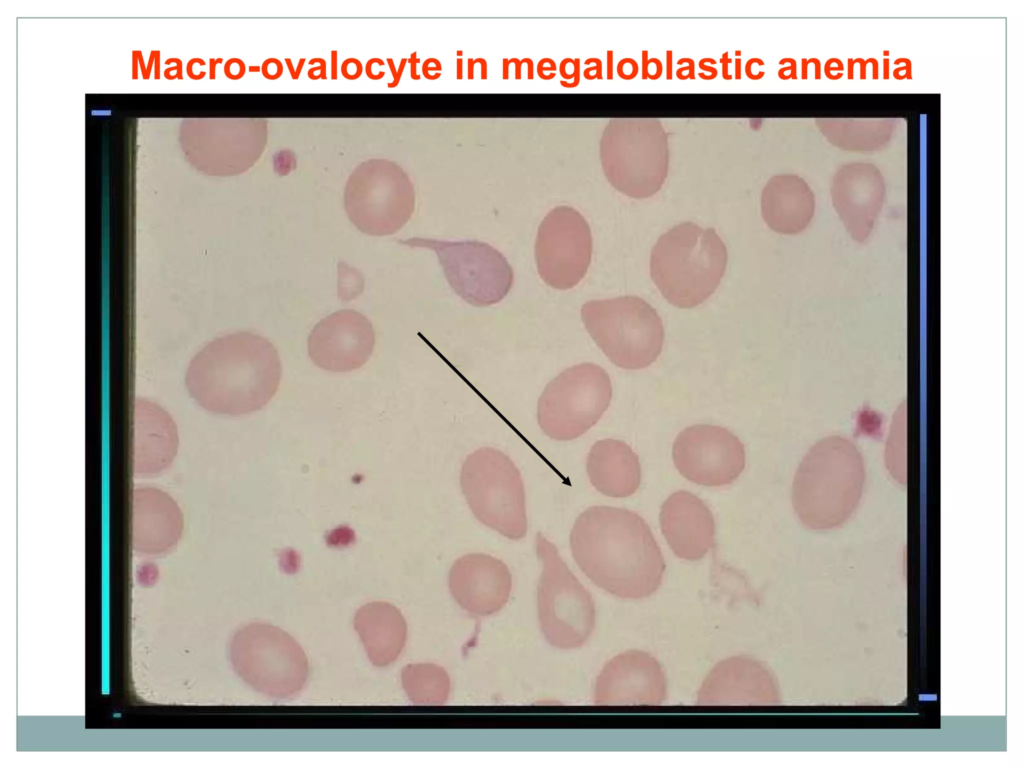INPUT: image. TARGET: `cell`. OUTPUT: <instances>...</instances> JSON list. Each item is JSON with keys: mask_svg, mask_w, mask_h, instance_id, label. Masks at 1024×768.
<instances>
[{"mask_svg": "<svg viewBox=\"0 0 1024 768\" xmlns=\"http://www.w3.org/2000/svg\"><path fill=\"white\" fill-rule=\"evenodd\" d=\"M571 554L600 589L623 599H642L661 585L666 564L646 521L636 512L592 506L574 521Z\"/></svg>", "mask_w": 1024, "mask_h": 768, "instance_id": "1", "label": "cell"}, {"mask_svg": "<svg viewBox=\"0 0 1024 768\" xmlns=\"http://www.w3.org/2000/svg\"><path fill=\"white\" fill-rule=\"evenodd\" d=\"M279 354L263 336L235 332L217 337L190 361L185 382L205 410L238 416L262 409L278 390Z\"/></svg>", "mask_w": 1024, "mask_h": 768, "instance_id": "2", "label": "cell"}, {"mask_svg": "<svg viewBox=\"0 0 1024 768\" xmlns=\"http://www.w3.org/2000/svg\"><path fill=\"white\" fill-rule=\"evenodd\" d=\"M628 70L630 71V73L634 77L635 75H637L638 66H637V63L633 59L626 58V59H623L621 62H619V65H618V74H619V76H621L624 79H627V71Z\"/></svg>", "mask_w": 1024, "mask_h": 768, "instance_id": "32", "label": "cell"}, {"mask_svg": "<svg viewBox=\"0 0 1024 768\" xmlns=\"http://www.w3.org/2000/svg\"><path fill=\"white\" fill-rule=\"evenodd\" d=\"M245 72V63L239 58L229 59L224 66V73L226 77H228L231 80H238L242 78Z\"/></svg>", "mask_w": 1024, "mask_h": 768, "instance_id": "28", "label": "cell"}, {"mask_svg": "<svg viewBox=\"0 0 1024 768\" xmlns=\"http://www.w3.org/2000/svg\"><path fill=\"white\" fill-rule=\"evenodd\" d=\"M134 466L141 475L167 468L175 457L178 437L174 422L158 405L146 400L135 403Z\"/></svg>", "mask_w": 1024, "mask_h": 768, "instance_id": "20", "label": "cell"}, {"mask_svg": "<svg viewBox=\"0 0 1024 768\" xmlns=\"http://www.w3.org/2000/svg\"><path fill=\"white\" fill-rule=\"evenodd\" d=\"M338 78V52L337 50L331 51V79L336 80Z\"/></svg>", "mask_w": 1024, "mask_h": 768, "instance_id": "33", "label": "cell"}, {"mask_svg": "<svg viewBox=\"0 0 1024 768\" xmlns=\"http://www.w3.org/2000/svg\"><path fill=\"white\" fill-rule=\"evenodd\" d=\"M586 471L592 486L608 497L631 496L641 482L637 454L628 444L617 439H602L592 445L587 455Z\"/></svg>", "mask_w": 1024, "mask_h": 768, "instance_id": "22", "label": "cell"}, {"mask_svg": "<svg viewBox=\"0 0 1024 768\" xmlns=\"http://www.w3.org/2000/svg\"><path fill=\"white\" fill-rule=\"evenodd\" d=\"M672 458L687 480L702 486L731 484L745 468V447L728 429L696 424L682 430L674 440Z\"/></svg>", "mask_w": 1024, "mask_h": 768, "instance_id": "13", "label": "cell"}, {"mask_svg": "<svg viewBox=\"0 0 1024 768\" xmlns=\"http://www.w3.org/2000/svg\"><path fill=\"white\" fill-rule=\"evenodd\" d=\"M221 62H222L221 58L220 59H216V60L215 59H211L210 60V78L211 79L215 78V67H216V65L218 63H221Z\"/></svg>", "mask_w": 1024, "mask_h": 768, "instance_id": "37", "label": "cell"}, {"mask_svg": "<svg viewBox=\"0 0 1024 768\" xmlns=\"http://www.w3.org/2000/svg\"><path fill=\"white\" fill-rule=\"evenodd\" d=\"M354 626L374 665H389L398 658L405 646L406 621L392 604H366L358 610Z\"/></svg>", "mask_w": 1024, "mask_h": 768, "instance_id": "23", "label": "cell"}, {"mask_svg": "<svg viewBox=\"0 0 1024 768\" xmlns=\"http://www.w3.org/2000/svg\"><path fill=\"white\" fill-rule=\"evenodd\" d=\"M374 346L372 323L354 309L339 310L320 320L307 341L311 361L331 372L361 368L371 357Z\"/></svg>", "mask_w": 1024, "mask_h": 768, "instance_id": "15", "label": "cell"}, {"mask_svg": "<svg viewBox=\"0 0 1024 768\" xmlns=\"http://www.w3.org/2000/svg\"><path fill=\"white\" fill-rule=\"evenodd\" d=\"M585 328L616 366L637 370L660 355L664 327L657 311L637 296L591 300L581 307Z\"/></svg>", "mask_w": 1024, "mask_h": 768, "instance_id": "6", "label": "cell"}, {"mask_svg": "<svg viewBox=\"0 0 1024 768\" xmlns=\"http://www.w3.org/2000/svg\"><path fill=\"white\" fill-rule=\"evenodd\" d=\"M593 696L596 705H660L667 696L666 676L653 656L628 650L602 668Z\"/></svg>", "mask_w": 1024, "mask_h": 768, "instance_id": "16", "label": "cell"}, {"mask_svg": "<svg viewBox=\"0 0 1024 768\" xmlns=\"http://www.w3.org/2000/svg\"><path fill=\"white\" fill-rule=\"evenodd\" d=\"M285 63L287 65V68H288V71H289V74H290L291 78L293 80H296L295 67L293 65V62H292L291 58L286 57L285 58Z\"/></svg>", "mask_w": 1024, "mask_h": 768, "instance_id": "36", "label": "cell"}, {"mask_svg": "<svg viewBox=\"0 0 1024 768\" xmlns=\"http://www.w3.org/2000/svg\"><path fill=\"white\" fill-rule=\"evenodd\" d=\"M592 250V234L584 217L572 207H555L538 228L535 241L538 274L554 289H572L587 274Z\"/></svg>", "mask_w": 1024, "mask_h": 768, "instance_id": "12", "label": "cell"}, {"mask_svg": "<svg viewBox=\"0 0 1024 768\" xmlns=\"http://www.w3.org/2000/svg\"><path fill=\"white\" fill-rule=\"evenodd\" d=\"M395 176V175H394ZM358 177L345 190V208L363 233L385 236L397 232L412 215L414 190L409 180L396 177Z\"/></svg>", "mask_w": 1024, "mask_h": 768, "instance_id": "14", "label": "cell"}, {"mask_svg": "<svg viewBox=\"0 0 1024 768\" xmlns=\"http://www.w3.org/2000/svg\"><path fill=\"white\" fill-rule=\"evenodd\" d=\"M662 534L680 559H702L715 543V520L707 504L686 490L672 493L660 510Z\"/></svg>", "mask_w": 1024, "mask_h": 768, "instance_id": "19", "label": "cell"}, {"mask_svg": "<svg viewBox=\"0 0 1024 768\" xmlns=\"http://www.w3.org/2000/svg\"><path fill=\"white\" fill-rule=\"evenodd\" d=\"M363 69V64L353 57L345 59L340 67L342 76L348 80L358 79L362 75Z\"/></svg>", "mask_w": 1024, "mask_h": 768, "instance_id": "26", "label": "cell"}, {"mask_svg": "<svg viewBox=\"0 0 1024 768\" xmlns=\"http://www.w3.org/2000/svg\"><path fill=\"white\" fill-rule=\"evenodd\" d=\"M448 587L463 610L474 616H490L507 604L512 575L502 560L485 553H468L452 564Z\"/></svg>", "mask_w": 1024, "mask_h": 768, "instance_id": "17", "label": "cell"}, {"mask_svg": "<svg viewBox=\"0 0 1024 768\" xmlns=\"http://www.w3.org/2000/svg\"><path fill=\"white\" fill-rule=\"evenodd\" d=\"M375 65H377V66H384L385 62L382 59L377 58V57L369 59L366 62V64H365V68H364L365 69V73H366V76L369 79H371V80H380V79H382L385 76V71L377 70L375 72L374 71L375 70L374 69Z\"/></svg>", "mask_w": 1024, "mask_h": 768, "instance_id": "30", "label": "cell"}, {"mask_svg": "<svg viewBox=\"0 0 1024 768\" xmlns=\"http://www.w3.org/2000/svg\"><path fill=\"white\" fill-rule=\"evenodd\" d=\"M232 660L248 685L274 698L296 695L309 673L301 646L270 624L251 623L239 630L232 644Z\"/></svg>", "mask_w": 1024, "mask_h": 768, "instance_id": "9", "label": "cell"}, {"mask_svg": "<svg viewBox=\"0 0 1024 768\" xmlns=\"http://www.w3.org/2000/svg\"><path fill=\"white\" fill-rule=\"evenodd\" d=\"M699 67L704 71H710L714 77L717 75V70L713 67H708L702 60L699 62Z\"/></svg>", "mask_w": 1024, "mask_h": 768, "instance_id": "40", "label": "cell"}, {"mask_svg": "<svg viewBox=\"0 0 1024 768\" xmlns=\"http://www.w3.org/2000/svg\"><path fill=\"white\" fill-rule=\"evenodd\" d=\"M833 201L844 225L857 242L870 235L881 209L883 190L880 186L852 184L833 190Z\"/></svg>", "mask_w": 1024, "mask_h": 768, "instance_id": "24", "label": "cell"}, {"mask_svg": "<svg viewBox=\"0 0 1024 768\" xmlns=\"http://www.w3.org/2000/svg\"><path fill=\"white\" fill-rule=\"evenodd\" d=\"M814 195L806 182L795 175H776L761 193V214L776 233L802 232L814 215Z\"/></svg>", "mask_w": 1024, "mask_h": 768, "instance_id": "21", "label": "cell"}, {"mask_svg": "<svg viewBox=\"0 0 1024 768\" xmlns=\"http://www.w3.org/2000/svg\"><path fill=\"white\" fill-rule=\"evenodd\" d=\"M309 64L313 67L307 71L308 78L311 80L327 79V64L323 58H312L309 60Z\"/></svg>", "mask_w": 1024, "mask_h": 768, "instance_id": "29", "label": "cell"}, {"mask_svg": "<svg viewBox=\"0 0 1024 768\" xmlns=\"http://www.w3.org/2000/svg\"><path fill=\"white\" fill-rule=\"evenodd\" d=\"M671 60H672V52L669 51V52H667V78H669V79L672 77V72H671L672 64H671Z\"/></svg>", "mask_w": 1024, "mask_h": 768, "instance_id": "38", "label": "cell"}, {"mask_svg": "<svg viewBox=\"0 0 1024 768\" xmlns=\"http://www.w3.org/2000/svg\"><path fill=\"white\" fill-rule=\"evenodd\" d=\"M460 486L478 521L511 540L526 536L524 483L507 454L493 447H481L468 454L461 466Z\"/></svg>", "mask_w": 1024, "mask_h": 768, "instance_id": "5", "label": "cell"}, {"mask_svg": "<svg viewBox=\"0 0 1024 768\" xmlns=\"http://www.w3.org/2000/svg\"><path fill=\"white\" fill-rule=\"evenodd\" d=\"M404 243L435 251L452 290L473 306L496 304L512 288V267L504 255L488 243L423 238L409 239Z\"/></svg>", "mask_w": 1024, "mask_h": 768, "instance_id": "11", "label": "cell"}, {"mask_svg": "<svg viewBox=\"0 0 1024 768\" xmlns=\"http://www.w3.org/2000/svg\"><path fill=\"white\" fill-rule=\"evenodd\" d=\"M699 705H776L780 702L778 683L761 662L730 657L717 663L703 680Z\"/></svg>", "mask_w": 1024, "mask_h": 768, "instance_id": "18", "label": "cell"}, {"mask_svg": "<svg viewBox=\"0 0 1024 768\" xmlns=\"http://www.w3.org/2000/svg\"><path fill=\"white\" fill-rule=\"evenodd\" d=\"M409 61H410V65H411V77H412V79L417 80V79L420 78V76L417 75V73H416V64L419 62V60L416 58V53L415 52L413 54H411V57H410Z\"/></svg>", "mask_w": 1024, "mask_h": 768, "instance_id": "35", "label": "cell"}, {"mask_svg": "<svg viewBox=\"0 0 1024 768\" xmlns=\"http://www.w3.org/2000/svg\"><path fill=\"white\" fill-rule=\"evenodd\" d=\"M248 70H249V72H251V73H252V72H253V73H257V72H260V71H261V66H260V65H250V66L248 67Z\"/></svg>", "mask_w": 1024, "mask_h": 768, "instance_id": "42", "label": "cell"}, {"mask_svg": "<svg viewBox=\"0 0 1024 768\" xmlns=\"http://www.w3.org/2000/svg\"><path fill=\"white\" fill-rule=\"evenodd\" d=\"M541 563L537 616L546 641L563 650L584 645L596 624V609L586 587L572 573L556 545L542 533L535 538Z\"/></svg>", "mask_w": 1024, "mask_h": 768, "instance_id": "7", "label": "cell"}, {"mask_svg": "<svg viewBox=\"0 0 1024 768\" xmlns=\"http://www.w3.org/2000/svg\"><path fill=\"white\" fill-rule=\"evenodd\" d=\"M305 62H306V58H301L298 61L297 67L295 68L296 80L299 78V76L301 74V71H302V69L304 67Z\"/></svg>", "mask_w": 1024, "mask_h": 768, "instance_id": "39", "label": "cell"}, {"mask_svg": "<svg viewBox=\"0 0 1024 768\" xmlns=\"http://www.w3.org/2000/svg\"><path fill=\"white\" fill-rule=\"evenodd\" d=\"M611 399V380L601 366L574 365L544 388L537 403V422L553 440H574L599 421Z\"/></svg>", "mask_w": 1024, "mask_h": 768, "instance_id": "10", "label": "cell"}, {"mask_svg": "<svg viewBox=\"0 0 1024 768\" xmlns=\"http://www.w3.org/2000/svg\"><path fill=\"white\" fill-rule=\"evenodd\" d=\"M603 170L619 192L636 199L656 194L668 173L666 132L658 119H613L601 140Z\"/></svg>", "mask_w": 1024, "mask_h": 768, "instance_id": "8", "label": "cell"}, {"mask_svg": "<svg viewBox=\"0 0 1024 768\" xmlns=\"http://www.w3.org/2000/svg\"><path fill=\"white\" fill-rule=\"evenodd\" d=\"M735 63H736V69H735L736 76H735V78L739 79L741 77V73H740V63H741V60L739 58H737L735 60Z\"/></svg>", "mask_w": 1024, "mask_h": 768, "instance_id": "41", "label": "cell"}, {"mask_svg": "<svg viewBox=\"0 0 1024 768\" xmlns=\"http://www.w3.org/2000/svg\"><path fill=\"white\" fill-rule=\"evenodd\" d=\"M864 480L863 460L857 448L840 436L823 438L807 451L794 475V512L806 528H834L857 507Z\"/></svg>", "mask_w": 1024, "mask_h": 768, "instance_id": "3", "label": "cell"}, {"mask_svg": "<svg viewBox=\"0 0 1024 768\" xmlns=\"http://www.w3.org/2000/svg\"><path fill=\"white\" fill-rule=\"evenodd\" d=\"M721 62H722V71H723L722 74H723L724 79L732 78V76L728 74V63L731 62V59L728 58V52H726L725 54L722 55Z\"/></svg>", "mask_w": 1024, "mask_h": 768, "instance_id": "34", "label": "cell"}, {"mask_svg": "<svg viewBox=\"0 0 1024 768\" xmlns=\"http://www.w3.org/2000/svg\"><path fill=\"white\" fill-rule=\"evenodd\" d=\"M283 64L277 58H268L261 65V73L268 80H276L283 74Z\"/></svg>", "mask_w": 1024, "mask_h": 768, "instance_id": "27", "label": "cell"}, {"mask_svg": "<svg viewBox=\"0 0 1024 768\" xmlns=\"http://www.w3.org/2000/svg\"><path fill=\"white\" fill-rule=\"evenodd\" d=\"M387 63H388V66L390 68V71H391L392 77H393L392 81L387 83V87L388 88H395L399 84V82H400V79H401V76L403 74L405 65L407 63V59L406 58H402L401 59L398 69H396L394 61H393L392 58H387Z\"/></svg>", "mask_w": 1024, "mask_h": 768, "instance_id": "31", "label": "cell"}, {"mask_svg": "<svg viewBox=\"0 0 1024 768\" xmlns=\"http://www.w3.org/2000/svg\"><path fill=\"white\" fill-rule=\"evenodd\" d=\"M727 248L714 228L692 222L673 226L659 237L650 257V275L662 296L679 308H693L720 285Z\"/></svg>", "mask_w": 1024, "mask_h": 768, "instance_id": "4", "label": "cell"}, {"mask_svg": "<svg viewBox=\"0 0 1024 768\" xmlns=\"http://www.w3.org/2000/svg\"><path fill=\"white\" fill-rule=\"evenodd\" d=\"M402 686L414 704L442 705L450 695L447 671L433 663L410 664L402 670Z\"/></svg>", "mask_w": 1024, "mask_h": 768, "instance_id": "25", "label": "cell"}]
</instances>
